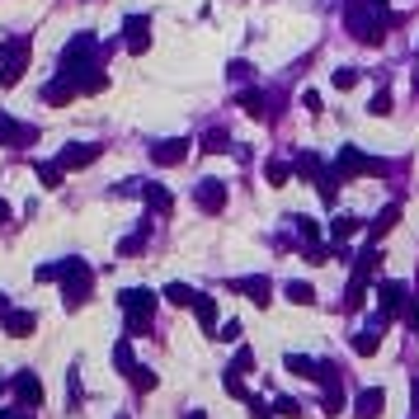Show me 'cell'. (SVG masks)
<instances>
[{
	"mask_svg": "<svg viewBox=\"0 0 419 419\" xmlns=\"http://www.w3.org/2000/svg\"><path fill=\"white\" fill-rule=\"evenodd\" d=\"M382 410H387V396H382V391H363V396H358V419H377Z\"/></svg>",
	"mask_w": 419,
	"mask_h": 419,
	"instance_id": "obj_1",
	"label": "cell"
},
{
	"mask_svg": "<svg viewBox=\"0 0 419 419\" xmlns=\"http://www.w3.org/2000/svg\"><path fill=\"white\" fill-rule=\"evenodd\" d=\"M377 344H382V321H377L373 330H363V335L354 340V349H358V354H377Z\"/></svg>",
	"mask_w": 419,
	"mask_h": 419,
	"instance_id": "obj_2",
	"label": "cell"
},
{
	"mask_svg": "<svg viewBox=\"0 0 419 419\" xmlns=\"http://www.w3.org/2000/svg\"><path fill=\"white\" fill-rule=\"evenodd\" d=\"M184 151H188V141H165V146L155 151V160H160V165H174V160H184Z\"/></svg>",
	"mask_w": 419,
	"mask_h": 419,
	"instance_id": "obj_3",
	"label": "cell"
},
{
	"mask_svg": "<svg viewBox=\"0 0 419 419\" xmlns=\"http://www.w3.org/2000/svg\"><path fill=\"white\" fill-rule=\"evenodd\" d=\"M401 302H405V283H382V307L396 311Z\"/></svg>",
	"mask_w": 419,
	"mask_h": 419,
	"instance_id": "obj_4",
	"label": "cell"
},
{
	"mask_svg": "<svg viewBox=\"0 0 419 419\" xmlns=\"http://www.w3.org/2000/svg\"><path fill=\"white\" fill-rule=\"evenodd\" d=\"M396 217H401V207H396V202H391L387 212H382V217H377V221H373V236H387V231H391V226H396Z\"/></svg>",
	"mask_w": 419,
	"mask_h": 419,
	"instance_id": "obj_5",
	"label": "cell"
},
{
	"mask_svg": "<svg viewBox=\"0 0 419 419\" xmlns=\"http://www.w3.org/2000/svg\"><path fill=\"white\" fill-rule=\"evenodd\" d=\"M330 80H335V90H354V85H358V71H349V66H344V71H330Z\"/></svg>",
	"mask_w": 419,
	"mask_h": 419,
	"instance_id": "obj_6",
	"label": "cell"
},
{
	"mask_svg": "<svg viewBox=\"0 0 419 419\" xmlns=\"http://www.w3.org/2000/svg\"><path fill=\"white\" fill-rule=\"evenodd\" d=\"M354 231H358V221H354V217H340L335 226H330V236H335V240H349Z\"/></svg>",
	"mask_w": 419,
	"mask_h": 419,
	"instance_id": "obj_7",
	"label": "cell"
},
{
	"mask_svg": "<svg viewBox=\"0 0 419 419\" xmlns=\"http://www.w3.org/2000/svg\"><path fill=\"white\" fill-rule=\"evenodd\" d=\"M288 297H292L297 307H307V302H316V292H311L307 283H292V288H288Z\"/></svg>",
	"mask_w": 419,
	"mask_h": 419,
	"instance_id": "obj_8",
	"label": "cell"
},
{
	"mask_svg": "<svg viewBox=\"0 0 419 419\" xmlns=\"http://www.w3.org/2000/svg\"><path fill=\"white\" fill-rule=\"evenodd\" d=\"M198 198H202V207H221V188H217V184H207Z\"/></svg>",
	"mask_w": 419,
	"mask_h": 419,
	"instance_id": "obj_9",
	"label": "cell"
},
{
	"mask_svg": "<svg viewBox=\"0 0 419 419\" xmlns=\"http://www.w3.org/2000/svg\"><path fill=\"white\" fill-rule=\"evenodd\" d=\"M165 297H170L174 307H188V302H193V292H188V288H179V283H174V288H170Z\"/></svg>",
	"mask_w": 419,
	"mask_h": 419,
	"instance_id": "obj_10",
	"label": "cell"
},
{
	"mask_svg": "<svg viewBox=\"0 0 419 419\" xmlns=\"http://www.w3.org/2000/svg\"><path fill=\"white\" fill-rule=\"evenodd\" d=\"M368 109H373V113H391V94H387V90L373 94V104H368Z\"/></svg>",
	"mask_w": 419,
	"mask_h": 419,
	"instance_id": "obj_11",
	"label": "cell"
},
{
	"mask_svg": "<svg viewBox=\"0 0 419 419\" xmlns=\"http://www.w3.org/2000/svg\"><path fill=\"white\" fill-rule=\"evenodd\" d=\"M10 330H15V335H24V330H33V316H10Z\"/></svg>",
	"mask_w": 419,
	"mask_h": 419,
	"instance_id": "obj_12",
	"label": "cell"
},
{
	"mask_svg": "<svg viewBox=\"0 0 419 419\" xmlns=\"http://www.w3.org/2000/svg\"><path fill=\"white\" fill-rule=\"evenodd\" d=\"M410 321H419V302H415V311H410Z\"/></svg>",
	"mask_w": 419,
	"mask_h": 419,
	"instance_id": "obj_13",
	"label": "cell"
},
{
	"mask_svg": "<svg viewBox=\"0 0 419 419\" xmlns=\"http://www.w3.org/2000/svg\"><path fill=\"white\" fill-rule=\"evenodd\" d=\"M193 419H202V415H193Z\"/></svg>",
	"mask_w": 419,
	"mask_h": 419,
	"instance_id": "obj_14",
	"label": "cell"
}]
</instances>
